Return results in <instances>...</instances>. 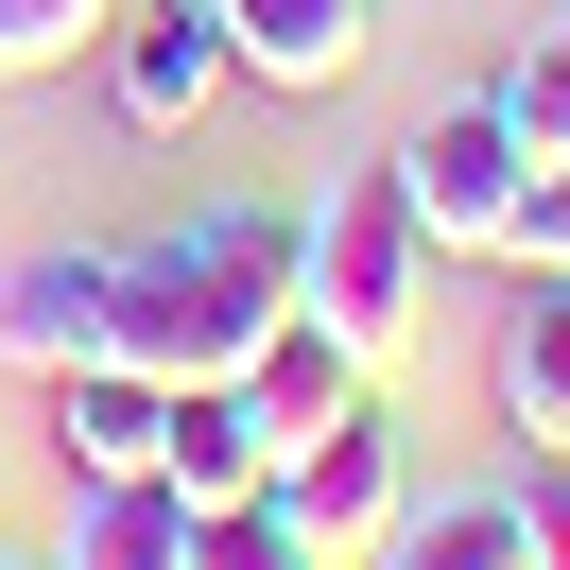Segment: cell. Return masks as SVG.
<instances>
[{
	"mask_svg": "<svg viewBox=\"0 0 570 570\" xmlns=\"http://www.w3.org/2000/svg\"><path fill=\"white\" fill-rule=\"evenodd\" d=\"M277 312H294V208L225 190L156 243H105V363H139V381H225Z\"/></svg>",
	"mask_w": 570,
	"mask_h": 570,
	"instance_id": "1",
	"label": "cell"
},
{
	"mask_svg": "<svg viewBox=\"0 0 570 570\" xmlns=\"http://www.w3.org/2000/svg\"><path fill=\"white\" fill-rule=\"evenodd\" d=\"M294 312L346 328L363 381H397L415 363V312H432V225L415 190H397V156H363V174H328L312 208H294Z\"/></svg>",
	"mask_w": 570,
	"mask_h": 570,
	"instance_id": "2",
	"label": "cell"
},
{
	"mask_svg": "<svg viewBox=\"0 0 570 570\" xmlns=\"http://www.w3.org/2000/svg\"><path fill=\"white\" fill-rule=\"evenodd\" d=\"M259 501L294 519V553H312V570H363V553L397 535V501H415V466H397L381 397H363L346 432H312V450H277V484H259Z\"/></svg>",
	"mask_w": 570,
	"mask_h": 570,
	"instance_id": "3",
	"label": "cell"
},
{
	"mask_svg": "<svg viewBox=\"0 0 570 570\" xmlns=\"http://www.w3.org/2000/svg\"><path fill=\"white\" fill-rule=\"evenodd\" d=\"M519 121L466 87V105H432L415 139H397V190H415V225H432V259H501V208H519Z\"/></svg>",
	"mask_w": 570,
	"mask_h": 570,
	"instance_id": "4",
	"label": "cell"
},
{
	"mask_svg": "<svg viewBox=\"0 0 570 570\" xmlns=\"http://www.w3.org/2000/svg\"><path fill=\"white\" fill-rule=\"evenodd\" d=\"M105 87H121V121H156V139H190V121L225 105V87H243V52H225V18L208 0H121L105 36Z\"/></svg>",
	"mask_w": 570,
	"mask_h": 570,
	"instance_id": "5",
	"label": "cell"
},
{
	"mask_svg": "<svg viewBox=\"0 0 570 570\" xmlns=\"http://www.w3.org/2000/svg\"><path fill=\"white\" fill-rule=\"evenodd\" d=\"M225 381H243V415L277 432V450H312V432H346L363 397H381V381H363V346H346V328H312V312H277Z\"/></svg>",
	"mask_w": 570,
	"mask_h": 570,
	"instance_id": "6",
	"label": "cell"
},
{
	"mask_svg": "<svg viewBox=\"0 0 570 570\" xmlns=\"http://www.w3.org/2000/svg\"><path fill=\"white\" fill-rule=\"evenodd\" d=\"M156 432H174V381H139V363H52V450H70V484H156Z\"/></svg>",
	"mask_w": 570,
	"mask_h": 570,
	"instance_id": "7",
	"label": "cell"
},
{
	"mask_svg": "<svg viewBox=\"0 0 570 570\" xmlns=\"http://www.w3.org/2000/svg\"><path fill=\"white\" fill-rule=\"evenodd\" d=\"M0 363L52 381V363H105V243H36L0 277Z\"/></svg>",
	"mask_w": 570,
	"mask_h": 570,
	"instance_id": "8",
	"label": "cell"
},
{
	"mask_svg": "<svg viewBox=\"0 0 570 570\" xmlns=\"http://www.w3.org/2000/svg\"><path fill=\"white\" fill-rule=\"evenodd\" d=\"M208 18H225V52L259 87H346L381 52V0H208Z\"/></svg>",
	"mask_w": 570,
	"mask_h": 570,
	"instance_id": "9",
	"label": "cell"
},
{
	"mask_svg": "<svg viewBox=\"0 0 570 570\" xmlns=\"http://www.w3.org/2000/svg\"><path fill=\"white\" fill-rule=\"evenodd\" d=\"M156 484H174V501H259V484H277V432L243 415V381H174V432H156Z\"/></svg>",
	"mask_w": 570,
	"mask_h": 570,
	"instance_id": "10",
	"label": "cell"
},
{
	"mask_svg": "<svg viewBox=\"0 0 570 570\" xmlns=\"http://www.w3.org/2000/svg\"><path fill=\"white\" fill-rule=\"evenodd\" d=\"M363 570H535V484H466V501H397V535Z\"/></svg>",
	"mask_w": 570,
	"mask_h": 570,
	"instance_id": "11",
	"label": "cell"
},
{
	"mask_svg": "<svg viewBox=\"0 0 570 570\" xmlns=\"http://www.w3.org/2000/svg\"><path fill=\"white\" fill-rule=\"evenodd\" d=\"M501 432L570 466V277H519V312H501Z\"/></svg>",
	"mask_w": 570,
	"mask_h": 570,
	"instance_id": "12",
	"label": "cell"
},
{
	"mask_svg": "<svg viewBox=\"0 0 570 570\" xmlns=\"http://www.w3.org/2000/svg\"><path fill=\"white\" fill-rule=\"evenodd\" d=\"M52 570H190V501L174 484H70Z\"/></svg>",
	"mask_w": 570,
	"mask_h": 570,
	"instance_id": "13",
	"label": "cell"
},
{
	"mask_svg": "<svg viewBox=\"0 0 570 570\" xmlns=\"http://www.w3.org/2000/svg\"><path fill=\"white\" fill-rule=\"evenodd\" d=\"M501 121H519V156H570V18H535L519 52H501V87H484Z\"/></svg>",
	"mask_w": 570,
	"mask_h": 570,
	"instance_id": "14",
	"label": "cell"
},
{
	"mask_svg": "<svg viewBox=\"0 0 570 570\" xmlns=\"http://www.w3.org/2000/svg\"><path fill=\"white\" fill-rule=\"evenodd\" d=\"M190 570H312L277 501H190Z\"/></svg>",
	"mask_w": 570,
	"mask_h": 570,
	"instance_id": "15",
	"label": "cell"
},
{
	"mask_svg": "<svg viewBox=\"0 0 570 570\" xmlns=\"http://www.w3.org/2000/svg\"><path fill=\"white\" fill-rule=\"evenodd\" d=\"M501 259H519V277H570V156H535V174H519V208H501Z\"/></svg>",
	"mask_w": 570,
	"mask_h": 570,
	"instance_id": "16",
	"label": "cell"
},
{
	"mask_svg": "<svg viewBox=\"0 0 570 570\" xmlns=\"http://www.w3.org/2000/svg\"><path fill=\"white\" fill-rule=\"evenodd\" d=\"M105 18H121V0H0V87H18V70H52V52H87Z\"/></svg>",
	"mask_w": 570,
	"mask_h": 570,
	"instance_id": "17",
	"label": "cell"
},
{
	"mask_svg": "<svg viewBox=\"0 0 570 570\" xmlns=\"http://www.w3.org/2000/svg\"><path fill=\"white\" fill-rule=\"evenodd\" d=\"M535 570H570V466H535Z\"/></svg>",
	"mask_w": 570,
	"mask_h": 570,
	"instance_id": "18",
	"label": "cell"
},
{
	"mask_svg": "<svg viewBox=\"0 0 570 570\" xmlns=\"http://www.w3.org/2000/svg\"><path fill=\"white\" fill-rule=\"evenodd\" d=\"M0 570H52V553H0Z\"/></svg>",
	"mask_w": 570,
	"mask_h": 570,
	"instance_id": "19",
	"label": "cell"
}]
</instances>
